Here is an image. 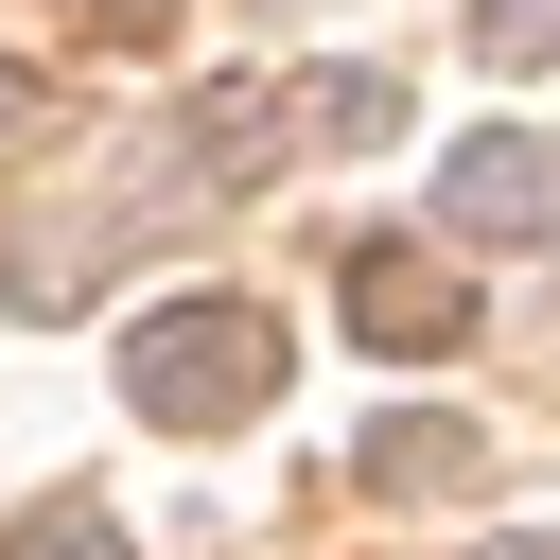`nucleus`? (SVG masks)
I'll list each match as a JSON object with an SVG mask.
<instances>
[{
	"label": "nucleus",
	"mask_w": 560,
	"mask_h": 560,
	"mask_svg": "<svg viewBox=\"0 0 560 560\" xmlns=\"http://www.w3.org/2000/svg\"><path fill=\"white\" fill-rule=\"evenodd\" d=\"M105 18H158V0H105Z\"/></svg>",
	"instance_id": "11"
},
{
	"label": "nucleus",
	"mask_w": 560,
	"mask_h": 560,
	"mask_svg": "<svg viewBox=\"0 0 560 560\" xmlns=\"http://www.w3.org/2000/svg\"><path fill=\"white\" fill-rule=\"evenodd\" d=\"M472 560H560V525H508V542H472Z\"/></svg>",
	"instance_id": "9"
},
{
	"label": "nucleus",
	"mask_w": 560,
	"mask_h": 560,
	"mask_svg": "<svg viewBox=\"0 0 560 560\" xmlns=\"http://www.w3.org/2000/svg\"><path fill=\"white\" fill-rule=\"evenodd\" d=\"M472 52H490V70H542V52H560V0H472Z\"/></svg>",
	"instance_id": "8"
},
{
	"label": "nucleus",
	"mask_w": 560,
	"mask_h": 560,
	"mask_svg": "<svg viewBox=\"0 0 560 560\" xmlns=\"http://www.w3.org/2000/svg\"><path fill=\"white\" fill-rule=\"evenodd\" d=\"M280 122H298L315 158H385V140H402V88H385V70H298Z\"/></svg>",
	"instance_id": "5"
},
{
	"label": "nucleus",
	"mask_w": 560,
	"mask_h": 560,
	"mask_svg": "<svg viewBox=\"0 0 560 560\" xmlns=\"http://www.w3.org/2000/svg\"><path fill=\"white\" fill-rule=\"evenodd\" d=\"M0 560H140V542H122V525H105L88 490H52V508H35V525H18Z\"/></svg>",
	"instance_id": "7"
},
{
	"label": "nucleus",
	"mask_w": 560,
	"mask_h": 560,
	"mask_svg": "<svg viewBox=\"0 0 560 560\" xmlns=\"http://www.w3.org/2000/svg\"><path fill=\"white\" fill-rule=\"evenodd\" d=\"M192 158H175V192H245L262 158H280V88L262 70H228V88H192V122H175Z\"/></svg>",
	"instance_id": "4"
},
{
	"label": "nucleus",
	"mask_w": 560,
	"mask_h": 560,
	"mask_svg": "<svg viewBox=\"0 0 560 560\" xmlns=\"http://www.w3.org/2000/svg\"><path fill=\"white\" fill-rule=\"evenodd\" d=\"M472 472V420H385L368 438V490H455Z\"/></svg>",
	"instance_id": "6"
},
{
	"label": "nucleus",
	"mask_w": 560,
	"mask_h": 560,
	"mask_svg": "<svg viewBox=\"0 0 560 560\" xmlns=\"http://www.w3.org/2000/svg\"><path fill=\"white\" fill-rule=\"evenodd\" d=\"M122 402L175 420V438L262 420V402H280V315H262V298H158V315L122 332Z\"/></svg>",
	"instance_id": "1"
},
{
	"label": "nucleus",
	"mask_w": 560,
	"mask_h": 560,
	"mask_svg": "<svg viewBox=\"0 0 560 560\" xmlns=\"http://www.w3.org/2000/svg\"><path fill=\"white\" fill-rule=\"evenodd\" d=\"M0 122H18V70H0Z\"/></svg>",
	"instance_id": "10"
},
{
	"label": "nucleus",
	"mask_w": 560,
	"mask_h": 560,
	"mask_svg": "<svg viewBox=\"0 0 560 560\" xmlns=\"http://www.w3.org/2000/svg\"><path fill=\"white\" fill-rule=\"evenodd\" d=\"M350 332L385 368H438V350H472V280L420 262V245H350Z\"/></svg>",
	"instance_id": "3"
},
{
	"label": "nucleus",
	"mask_w": 560,
	"mask_h": 560,
	"mask_svg": "<svg viewBox=\"0 0 560 560\" xmlns=\"http://www.w3.org/2000/svg\"><path fill=\"white\" fill-rule=\"evenodd\" d=\"M438 228H455V245H542V228H560V140L472 122V140L438 158Z\"/></svg>",
	"instance_id": "2"
}]
</instances>
